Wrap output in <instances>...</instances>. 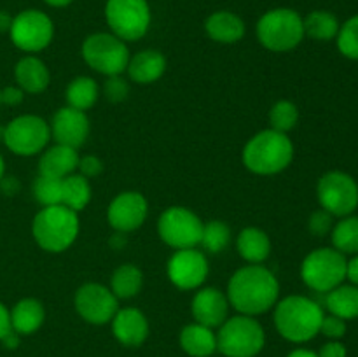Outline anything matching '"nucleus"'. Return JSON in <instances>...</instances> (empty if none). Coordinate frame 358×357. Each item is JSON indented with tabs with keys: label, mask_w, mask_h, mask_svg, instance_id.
<instances>
[{
	"label": "nucleus",
	"mask_w": 358,
	"mask_h": 357,
	"mask_svg": "<svg viewBox=\"0 0 358 357\" xmlns=\"http://www.w3.org/2000/svg\"><path fill=\"white\" fill-rule=\"evenodd\" d=\"M324 308L315 300L292 294L275 304V328L287 342L306 343L320 332Z\"/></svg>",
	"instance_id": "f03ea898"
},
{
	"label": "nucleus",
	"mask_w": 358,
	"mask_h": 357,
	"mask_svg": "<svg viewBox=\"0 0 358 357\" xmlns=\"http://www.w3.org/2000/svg\"><path fill=\"white\" fill-rule=\"evenodd\" d=\"M147 214H149V203L142 192L122 191L108 205L107 220L114 231L131 233L145 223Z\"/></svg>",
	"instance_id": "dca6fc26"
},
{
	"label": "nucleus",
	"mask_w": 358,
	"mask_h": 357,
	"mask_svg": "<svg viewBox=\"0 0 358 357\" xmlns=\"http://www.w3.org/2000/svg\"><path fill=\"white\" fill-rule=\"evenodd\" d=\"M241 160L252 174L276 175L292 163L294 144L287 133L271 128L262 130L245 144Z\"/></svg>",
	"instance_id": "7ed1b4c3"
},
{
	"label": "nucleus",
	"mask_w": 358,
	"mask_h": 357,
	"mask_svg": "<svg viewBox=\"0 0 358 357\" xmlns=\"http://www.w3.org/2000/svg\"><path fill=\"white\" fill-rule=\"evenodd\" d=\"M236 248L248 265H262L271 254V240L259 227H243L236 238Z\"/></svg>",
	"instance_id": "a878e982"
},
{
	"label": "nucleus",
	"mask_w": 358,
	"mask_h": 357,
	"mask_svg": "<svg viewBox=\"0 0 358 357\" xmlns=\"http://www.w3.org/2000/svg\"><path fill=\"white\" fill-rule=\"evenodd\" d=\"M126 244H128V238H126V233H119V231H115V233L112 234L110 238H108V245H110L112 248H115V251L122 248Z\"/></svg>",
	"instance_id": "49530a36"
},
{
	"label": "nucleus",
	"mask_w": 358,
	"mask_h": 357,
	"mask_svg": "<svg viewBox=\"0 0 358 357\" xmlns=\"http://www.w3.org/2000/svg\"><path fill=\"white\" fill-rule=\"evenodd\" d=\"M345 254L334 247H320L306 255L301 262V279L317 293H329L346 280Z\"/></svg>",
	"instance_id": "0eeeda50"
},
{
	"label": "nucleus",
	"mask_w": 358,
	"mask_h": 357,
	"mask_svg": "<svg viewBox=\"0 0 358 357\" xmlns=\"http://www.w3.org/2000/svg\"><path fill=\"white\" fill-rule=\"evenodd\" d=\"M205 30L212 41L220 44H234L245 35V23L238 14L231 10H217L205 21Z\"/></svg>",
	"instance_id": "5701e85b"
},
{
	"label": "nucleus",
	"mask_w": 358,
	"mask_h": 357,
	"mask_svg": "<svg viewBox=\"0 0 358 357\" xmlns=\"http://www.w3.org/2000/svg\"><path fill=\"white\" fill-rule=\"evenodd\" d=\"M98 97H100V88L93 77L87 76H79L72 79L65 90L66 105L83 112L93 107L98 102Z\"/></svg>",
	"instance_id": "cd10ccee"
},
{
	"label": "nucleus",
	"mask_w": 358,
	"mask_h": 357,
	"mask_svg": "<svg viewBox=\"0 0 358 357\" xmlns=\"http://www.w3.org/2000/svg\"><path fill=\"white\" fill-rule=\"evenodd\" d=\"M297 121H299V108L290 100L276 102L269 111L271 130H276L280 133H289L290 130L296 128Z\"/></svg>",
	"instance_id": "72a5a7b5"
},
{
	"label": "nucleus",
	"mask_w": 358,
	"mask_h": 357,
	"mask_svg": "<svg viewBox=\"0 0 358 357\" xmlns=\"http://www.w3.org/2000/svg\"><path fill=\"white\" fill-rule=\"evenodd\" d=\"M9 331H13V326H10V312L3 307V303H0V340Z\"/></svg>",
	"instance_id": "c03bdc74"
},
{
	"label": "nucleus",
	"mask_w": 358,
	"mask_h": 357,
	"mask_svg": "<svg viewBox=\"0 0 358 357\" xmlns=\"http://www.w3.org/2000/svg\"><path fill=\"white\" fill-rule=\"evenodd\" d=\"M51 139V126L45 119L34 114L14 118L6 126L3 144L17 156H35L42 153Z\"/></svg>",
	"instance_id": "9d476101"
},
{
	"label": "nucleus",
	"mask_w": 358,
	"mask_h": 357,
	"mask_svg": "<svg viewBox=\"0 0 358 357\" xmlns=\"http://www.w3.org/2000/svg\"><path fill=\"white\" fill-rule=\"evenodd\" d=\"M317 198L334 217L352 216L358 206V184L346 172H327L317 184Z\"/></svg>",
	"instance_id": "f8f14e48"
},
{
	"label": "nucleus",
	"mask_w": 358,
	"mask_h": 357,
	"mask_svg": "<svg viewBox=\"0 0 358 357\" xmlns=\"http://www.w3.org/2000/svg\"><path fill=\"white\" fill-rule=\"evenodd\" d=\"M79 174L86 178H94L103 172V161L100 160L98 156L94 154H87V156L79 158Z\"/></svg>",
	"instance_id": "ea45409f"
},
{
	"label": "nucleus",
	"mask_w": 358,
	"mask_h": 357,
	"mask_svg": "<svg viewBox=\"0 0 358 357\" xmlns=\"http://www.w3.org/2000/svg\"><path fill=\"white\" fill-rule=\"evenodd\" d=\"M31 192L42 206L62 205V178L38 175L31 184Z\"/></svg>",
	"instance_id": "f704fd0d"
},
{
	"label": "nucleus",
	"mask_w": 358,
	"mask_h": 357,
	"mask_svg": "<svg viewBox=\"0 0 358 357\" xmlns=\"http://www.w3.org/2000/svg\"><path fill=\"white\" fill-rule=\"evenodd\" d=\"M80 223L77 212L65 205L42 206L31 223V234L38 247L45 252L59 254L73 245Z\"/></svg>",
	"instance_id": "20e7f679"
},
{
	"label": "nucleus",
	"mask_w": 358,
	"mask_h": 357,
	"mask_svg": "<svg viewBox=\"0 0 358 357\" xmlns=\"http://www.w3.org/2000/svg\"><path fill=\"white\" fill-rule=\"evenodd\" d=\"M0 342H2L7 349H16V346L20 345V335H17L16 331H9Z\"/></svg>",
	"instance_id": "de8ad7c7"
},
{
	"label": "nucleus",
	"mask_w": 358,
	"mask_h": 357,
	"mask_svg": "<svg viewBox=\"0 0 358 357\" xmlns=\"http://www.w3.org/2000/svg\"><path fill=\"white\" fill-rule=\"evenodd\" d=\"M210 266L206 255L198 248H178L166 265L170 282L180 290H194L205 284Z\"/></svg>",
	"instance_id": "2eb2a0df"
},
{
	"label": "nucleus",
	"mask_w": 358,
	"mask_h": 357,
	"mask_svg": "<svg viewBox=\"0 0 358 357\" xmlns=\"http://www.w3.org/2000/svg\"><path fill=\"white\" fill-rule=\"evenodd\" d=\"M103 94L107 100L119 104V102L126 100L129 94V84L128 80L122 79L121 76H110L107 77L103 84Z\"/></svg>",
	"instance_id": "e433bc0d"
},
{
	"label": "nucleus",
	"mask_w": 358,
	"mask_h": 357,
	"mask_svg": "<svg viewBox=\"0 0 358 357\" xmlns=\"http://www.w3.org/2000/svg\"><path fill=\"white\" fill-rule=\"evenodd\" d=\"M229 307V300L222 290L217 287H203L192 298L191 312L198 324L213 329L227 321Z\"/></svg>",
	"instance_id": "a211bd4d"
},
{
	"label": "nucleus",
	"mask_w": 358,
	"mask_h": 357,
	"mask_svg": "<svg viewBox=\"0 0 358 357\" xmlns=\"http://www.w3.org/2000/svg\"><path fill=\"white\" fill-rule=\"evenodd\" d=\"M77 164H79L77 149L56 144V146L48 147L42 153L41 161H38V175L62 178L63 181V178L69 177L77 170Z\"/></svg>",
	"instance_id": "aec40b11"
},
{
	"label": "nucleus",
	"mask_w": 358,
	"mask_h": 357,
	"mask_svg": "<svg viewBox=\"0 0 358 357\" xmlns=\"http://www.w3.org/2000/svg\"><path fill=\"white\" fill-rule=\"evenodd\" d=\"M287 357H318L317 352L313 350H308V349H296L289 354Z\"/></svg>",
	"instance_id": "8fccbe9b"
},
{
	"label": "nucleus",
	"mask_w": 358,
	"mask_h": 357,
	"mask_svg": "<svg viewBox=\"0 0 358 357\" xmlns=\"http://www.w3.org/2000/svg\"><path fill=\"white\" fill-rule=\"evenodd\" d=\"M257 38L273 52H287L296 49L304 38L303 16L289 7H278L262 14L257 21Z\"/></svg>",
	"instance_id": "39448f33"
},
{
	"label": "nucleus",
	"mask_w": 358,
	"mask_h": 357,
	"mask_svg": "<svg viewBox=\"0 0 358 357\" xmlns=\"http://www.w3.org/2000/svg\"><path fill=\"white\" fill-rule=\"evenodd\" d=\"M10 41L24 52H38L48 48L55 37V24L45 13L37 9L21 10L13 18Z\"/></svg>",
	"instance_id": "ddd939ff"
},
{
	"label": "nucleus",
	"mask_w": 358,
	"mask_h": 357,
	"mask_svg": "<svg viewBox=\"0 0 358 357\" xmlns=\"http://www.w3.org/2000/svg\"><path fill=\"white\" fill-rule=\"evenodd\" d=\"M150 7L147 0H107L105 21L110 34L124 42L142 38L150 27Z\"/></svg>",
	"instance_id": "1a4fd4ad"
},
{
	"label": "nucleus",
	"mask_w": 358,
	"mask_h": 357,
	"mask_svg": "<svg viewBox=\"0 0 358 357\" xmlns=\"http://www.w3.org/2000/svg\"><path fill=\"white\" fill-rule=\"evenodd\" d=\"M45 321L44 304L35 298L20 300L10 310V326L17 335H34Z\"/></svg>",
	"instance_id": "393cba45"
},
{
	"label": "nucleus",
	"mask_w": 358,
	"mask_h": 357,
	"mask_svg": "<svg viewBox=\"0 0 358 357\" xmlns=\"http://www.w3.org/2000/svg\"><path fill=\"white\" fill-rule=\"evenodd\" d=\"M44 2L51 7H66V6H70L73 0H44Z\"/></svg>",
	"instance_id": "3c124183"
},
{
	"label": "nucleus",
	"mask_w": 358,
	"mask_h": 357,
	"mask_svg": "<svg viewBox=\"0 0 358 357\" xmlns=\"http://www.w3.org/2000/svg\"><path fill=\"white\" fill-rule=\"evenodd\" d=\"M3 174H6V163H3V158L2 154H0V181H2Z\"/></svg>",
	"instance_id": "603ef678"
},
{
	"label": "nucleus",
	"mask_w": 358,
	"mask_h": 357,
	"mask_svg": "<svg viewBox=\"0 0 358 357\" xmlns=\"http://www.w3.org/2000/svg\"><path fill=\"white\" fill-rule=\"evenodd\" d=\"M332 247L341 254H358V216L341 217L331 231Z\"/></svg>",
	"instance_id": "2f4dec72"
},
{
	"label": "nucleus",
	"mask_w": 358,
	"mask_h": 357,
	"mask_svg": "<svg viewBox=\"0 0 358 357\" xmlns=\"http://www.w3.org/2000/svg\"><path fill=\"white\" fill-rule=\"evenodd\" d=\"M308 227H310L311 234H315V237H325V234L331 233L332 227H334V216L324 209L315 210V212L311 214Z\"/></svg>",
	"instance_id": "4c0bfd02"
},
{
	"label": "nucleus",
	"mask_w": 358,
	"mask_h": 357,
	"mask_svg": "<svg viewBox=\"0 0 358 357\" xmlns=\"http://www.w3.org/2000/svg\"><path fill=\"white\" fill-rule=\"evenodd\" d=\"M14 77L16 83L24 93L38 94L48 90L51 74H49L48 65L37 56H23L14 66Z\"/></svg>",
	"instance_id": "4be33fe9"
},
{
	"label": "nucleus",
	"mask_w": 358,
	"mask_h": 357,
	"mask_svg": "<svg viewBox=\"0 0 358 357\" xmlns=\"http://www.w3.org/2000/svg\"><path fill=\"white\" fill-rule=\"evenodd\" d=\"M346 279L350 280L352 286L358 287V254L353 255V258L346 262Z\"/></svg>",
	"instance_id": "a18cd8bd"
},
{
	"label": "nucleus",
	"mask_w": 358,
	"mask_h": 357,
	"mask_svg": "<svg viewBox=\"0 0 358 357\" xmlns=\"http://www.w3.org/2000/svg\"><path fill=\"white\" fill-rule=\"evenodd\" d=\"M182 350L191 357H212L217 350V332L212 328L192 322L180 331Z\"/></svg>",
	"instance_id": "b1692460"
},
{
	"label": "nucleus",
	"mask_w": 358,
	"mask_h": 357,
	"mask_svg": "<svg viewBox=\"0 0 358 357\" xmlns=\"http://www.w3.org/2000/svg\"><path fill=\"white\" fill-rule=\"evenodd\" d=\"M143 273L135 265H121L110 279V290L117 300H129L142 290Z\"/></svg>",
	"instance_id": "c756f323"
},
{
	"label": "nucleus",
	"mask_w": 358,
	"mask_h": 357,
	"mask_svg": "<svg viewBox=\"0 0 358 357\" xmlns=\"http://www.w3.org/2000/svg\"><path fill=\"white\" fill-rule=\"evenodd\" d=\"M51 136L56 144L79 149L86 144L90 136V119L86 112L77 111L73 107H62L56 111L51 121Z\"/></svg>",
	"instance_id": "f3484780"
},
{
	"label": "nucleus",
	"mask_w": 358,
	"mask_h": 357,
	"mask_svg": "<svg viewBox=\"0 0 358 357\" xmlns=\"http://www.w3.org/2000/svg\"><path fill=\"white\" fill-rule=\"evenodd\" d=\"M304 23V35L315 38V41L327 42L338 37L339 21L329 10H313L303 20Z\"/></svg>",
	"instance_id": "7c9ffc66"
},
{
	"label": "nucleus",
	"mask_w": 358,
	"mask_h": 357,
	"mask_svg": "<svg viewBox=\"0 0 358 357\" xmlns=\"http://www.w3.org/2000/svg\"><path fill=\"white\" fill-rule=\"evenodd\" d=\"M231 244V227L224 220L212 219L206 224H203L201 244L206 248V252L219 254L226 251Z\"/></svg>",
	"instance_id": "473e14b6"
},
{
	"label": "nucleus",
	"mask_w": 358,
	"mask_h": 357,
	"mask_svg": "<svg viewBox=\"0 0 358 357\" xmlns=\"http://www.w3.org/2000/svg\"><path fill=\"white\" fill-rule=\"evenodd\" d=\"M338 49L343 56L358 59V14L346 20L338 31Z\"/></svg>",
	"instance_id": "c9c22d12"
},
{
	"label": "nucleus",
	"mask_w": 358,
	"mask_h": 357,
	"mask_svg": "<svg viewBox=\"0 0 358 357\" xmlns=\"http://www.w3.org/2000/svg\"><path fill=\"white\" fill-rule=\"evenodd\" d=\"M128 76L136 84H152L166 72V58L157 49H143L129 56Z\"/></svg>",
	"instance_id": "412c9836"
},
{
	"label": "nucleus",
	"mask_w": 358,
	"mask_h": 357,
	"mask_svg": "<svg viewBox=\"0 0 358 357\" xmlns=\"http://www.w3.org/2000/svg\"><path fill=\"white\" fill-rule=\"evenodd\" d=\"M91 184L90 178L80 174H72L62 181V205L69 206L73 212H80L91 202Z\"/></svg>",
	"instance_id": "c85d7f7f"
},
{
	"label": "nucleus",
	"mask_w": 358,
	"mask_h": 357,
	"mask_svg": "<svg viewBox=\"0 0 358 357\" xmlns=\"http://www.w3.org/2000/svg\"><path fill=\"white\" fill-rule=\"evenodd\" d=\"M10 23H13V18L3 13V10H0V31H9Z\"/></svg>",
	"instance_id": "09e8293b"
},
{
	"label": "nucleus",
	"mask_w": 358,
	"mask_h": 357,
	"mask_svg": "<svg viewBox=\"0 0 358 357\" xmlns=\"http://www.w3.org/2000/svg\"><path fill=\"white\" fill-rule=\"evenodd\" d=\"M203 220L185 206H170L157 219V233L173 248H194L201 244Z\"/></svg>",
	"instance_id": "9b49d317"
},
{
	"label": "nucleus",
	"mask_w": 358,
	"mask_h": 357,
	"mask_svg": "<svg viewBox=\"0 0 358 357\" xmlns=\"http://www.w3.org/2000/svg\"><path fill=\"white\" fill-rule=\"evenodd\" d=\"M24 98V91L20 86H7L0 93V100L6 105H20Z\"/></svg>",
	"instance_id": "a19ab883"
},
{
	"label": "nucleus",
	"mask_w": 358,
	"mask_h": 357,
	"mask_svg": "<svg viewBox=\"0 0 358 357\" xmlns=\"http://www.w3.org/2000/svg\"><path fill=\"white\" fill-rule=\"evenodd\" d=\"M0 93H2V90H0ZM0 104H2V100H0Z\"/></svg>",
	"instance_id": "5fc2aeb1"
},
{
	"label": "nucleus",
	"mask_w": 358,
	"mask_h": 357,
	"mask_svg": "<svg viewBox=\"0 0 358 357\" xmlns=\"http://www.w3.org/2000/svg\"><path fill=\"white\" fill-rule=\"evenodd\" d=\"M318 357H346V346L339 340H331L322 346Z\"/></svg>",
	"instance_id": "79ce46f5"
},
{
	"label": "nucleus",
	"mask_w": 358,
	"mask_h": 357,
	"mask_svg": "<svg viewBox=\"0 0 358 357\" xmlns=\"http://www.w3.org/2000/svg\"><path fill=\"white\" fill-rule=\"evenodd\" d=\"M320 332L329 340H341L346 335V321L329 314L324 315L320 324Z\"/></svg>",
	"instance_id": "58836bf2"
},
{
	"label": "nucleus",
	"mask_w": 358,
	"mask_h": 357,
	"mask_svg": "<svg viewBox=\"0 0 358 357\" xmlns=\"http://www.w3.org/2000/svg\"><path fill=\"white\" fill-rule=\"evenodd\" d=\"M20 188L21 184L16 177H2V181H0V189L7 196H14L20 191Z\"/></svg>",
	"instance_id": "37998d69"
},
{
	"label": "nucleus",
	"mask_w": 358,
	"mask_h": 357,
	"mask_svg": "<svg viewBox=\"0 0 358 357\" xmlns=\"http://www.w3.org/2000/svg\"><path fill=\"white\" fill-rule=\"evenodd\" d=\"M325 308L329 314L343 321L358 318V287L352 284H341L336 289L325 293Z\"/></svg>",
	"instance_id": "bb28decb"
},
{
	"label": "nucleus",
	"mask_w": 358,
	"mask_h": 357,
	"mask_svg": "<svg viewBox=\"0 0 358 357\" xmlns=\"http://www.w3.org/2000/svg\"><path fill=\"white\" fill-rule=\"evenodd\" d=\"M83 58L87 66L103 76H121L128 69L129 51L126 42L114 34L98 31L83 42Z\"/></svg>",
	"instance_id": "6e6552de"
},
{
	"label": "nucleus",
	"mask_w": 358,
	"mask_h": 357,
	"mask_svg": "<svg viewBox=\"0 0 358 357\" xmlns=\"http://www.w3.org/2000/svg\"><path fill=\"white\" fill-rule=\"evenodd\" d=\"M3 133H6V126H0V142H3Z\"/></svg>",
	"instance_id": "864d4df0"
},
{
	"label": "nucleus",
	"mask_w": 358,
	"mask_h": 357,
	"mask_svg": "<svg viewBox=\"0 0 358 357\" xmlns=\"http://www.w3.org/2000/svg\"><path fill=\"white\" fill-rule=\"evenodd\" d=\"M73 307L80 318L94 326H103L114 318L119 310V300L103 284L87 282L77 289Z\"/></svg>",
	"instance_id": "4468645a"
},
{
	"label": "nucleus",
	"mask_w": 358,
	"mask_h": 357,
	"mask_svg": "<svg viewBox=\"0 0 358 357\" xmlns=\"http://www.w3.org/2000/svg\"><path fill=\"white\" fill-rule=\"evenodd\" d=\"M264 343V328L250 315L227 317L217 332V350L226 357H255Z\"/></svg>",
	"instance_id": "423d86ee"
},
{
	"label": "nucleus",
	"mask_w": 358,
	"mask_h": 357,
	"mask_svg": "<svg viewBox=\"0 0 358 357\" xmlns=\"http://www.w3.org/2000/svg\"><path fill=\"white\" fill-rule=\"evenodd\" d=\"M227 300L241 315L266 314L280 296L278 279L262 265H247L233 273L227 284Z\"/></svg>",
	"instance_id": "f257e3e1"
},
{
	"label": "nucleus",
	"mask_w": 358,
	"mask_h": 357,
	"mask_svg": "<svg viewBox=\"0 0 358 357\" xmlns=\"http://www.w3.org/2000/svg\"><path fill=\"white\" fill-rule=\"evenodd\" d=\"M110 322L115 340L124 346H140L149 336V321L138 308H119Z\"/></svg>",
	"instance_id": "6ab92c4d"
}]
</instances>
